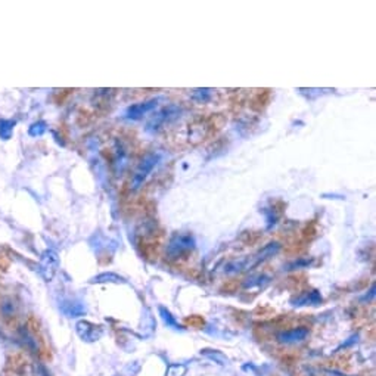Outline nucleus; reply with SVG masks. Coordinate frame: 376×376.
Listing matches in <instances>:
<instances>
[{
	"label": "nucleus",
	"mask_w": 376,
	"mask_h": 376,
	"mask_svg": "<svg viewBox=\"0 0 376 376\" xmlns=\"http://www.w3.org/2000/svg\"><path fill=\"white\" fill-rule=\"evenodd\" d=\"M159 316H161V319L167 325L168 328H173V329H179L180 326H179V323L176 320V317L170 313V310L166 308V307H159Z\"/></svg>",
	"instance_id": "15"
},
{
	"label": "nucleus",
	"mask_w": 376,
	"mask_h": 376,
	"mask_svg": "<svg viewBox=\"0 0 376 376\" xmlns=\"http://www.w3.org/2000/svg\"><path fill=\"white\" fill-rule=\"evenodd\" d=\"M196 240L194 235L191 233H174L173 236L170 237L167 244V248H166V254L168 255V258H179L183 254L189 252V251L195 250Z\"/></svg>",
	"instance_id": "2"
},
{
	"label": "nucleus",
	"mask_w": 376,
	"mask_h": 376,
	"mask_svg": "<svg viewBox=\"0 0 376 376\" xmlns=\"http://www.w3.org/2000/svg\"><path fill=\"white\" fill-rule=\"evenodd\" d=\"M186 373H187V366L186 364L174 363V364H170L168 366L164 376H184Z\"/></svg>",
	"instance_id": "17"
},
{
	"label": "nucleus",
	"mask_w": 376,
	"mask_h": 376,
	"mask_svg": "<svg viewBox=\"0 0 376 376\" xmlns=\"http://www.w3.org/2000/svg\"><path fill=\"white\" fill-rule=\"evenodd\" d=\"M159 103V98L149 99V100H145V102H139V103H133L130 106H127V110L124 111V118L127 120H131V121H136L143 118L146 114L152 112L153 110H156Z\"/></svg>",
	"instance_id": "5"
},
{
	"label": "nucleus",
	"mask_w": 376,
	"mask_h": 376,
	"mask_svg": "<svg viewBox=\"0 0 376 376\" xmlns=\"http://www.w3.org/2000/svg\"><path fill=\"white\" fill-rule=\"evenodd\" d=\"M212 95H214V90L212 89H205V87L204 89H195L191 93V99L198 102V103H205V102L211 100Z\"/></svg>",
	"instance_id": "12"
},
{
	"label": "nucleus",
	"mask_w": 376,
	"mask_h": 376,
	"mask_svg": "<svg viewBox=\"0 0 376 376\" xmlns=\"http://www.w3.org/2000/svg\"><path fill=\"white\" fill-rule=\"evenodd\" d=\"M46 130H47L46 123H44V121H37V123H34V124L28 128V133H30V136H33V138H39V136H42V135L46 133Z\"/></svg>",
	"instance_id": "18"
},
{
	"label": "nucleus",
	"mask_w": 376,
	"mask_h": 376,
	"mask_svg": "<svg viewBox=\"0 0 376 376\" xmlns=\"http://www.w3.org/2000/svg\"><path fill=\"white\" fill-rule=\"evenodd\" d=\"M159 161H161V153L159 152H151L142 158L139 166L136 167L135 173H133L131 181H130L131 191H138L142 187V184L148 179V176L152 173L153 168L158 166Z\"/></svg>",
	"instance_id": "1"
},
{
	"label": "nucleus",
	"mask_w": 376,
	"mask_h": 376,
	"mask_svg": "<svg viewBox=\"0 0 376 376\" xmlns=\"http://www.w3.org/2000/svg\"><path fill=\"white\" fill-rule=\"evenodd\" d=\"M321 303V295L317 291H306L292 300V306H317Z\"/></svg>",
	"instance_id": "9"
},
{
	"label": "nucleus",
	"mask_w": 376,
	"mask_h": 376,
	"mask_svg": "<svg viewBox=\"0 0 376 376\" xmlns=\"http://www.w3.org/2000/svg\"><path fill=\"white\" fill-rule=\"evenodd\" d=\"M75 332L84 342H96L103 336V328L92 321L78 320L75 323Z\"/></svg>",
	"instance_id": "6"
},
{
	"label": "nucleus",
	"mask_w": 376,
	"mask_h": 376,
	"mask_svg": "<svg viewBox=\"0 0 376 376\" xmlns=\"http://www.w3.org/2000/svg\"><path fill=\"white\" fill-rule=\"evenodd\" d=\"M2 313H3V316L8 319V317H12L15 313V307H14V303L11 301V300H6V301H3V304H2Z\"/></svg>",
	"instance_id": "19"
},
{
	"label": "nucleus",
	"mask_w": 376,
	"mask_h": 376,
	"mask_svg": "<svg viewBox=\"0 0 376 376\" xmlns=\"http://www.w3.org/2000/svg\"><path fill=\"white\" fill-rule=\"evenodd\" d=\"M14 125L15 121H12V120H3L0 123V138L3 140L11 139L12 131H14Z\"/></svg>",
	"instance_id": "16"
},
{
	"label": "nucleus",
	"mask_w": 376,
	"mask_h": 376,
	"mask_svg": "<svg viewBox=\"0 0 376 376\" xmlns=\"http://www.w3.org/2000/svg\"><path fill=\"white\" fill-rule=\"evenodd\" d=\"M59 268V255L53 250H46L40 257L39 273L46 282H52Z\"/></svg>",
	"instance_id": "4"
},
{
	"label": "nucleus",
	"mask_w": 376,
	"mask_h": 376,
	"mask_svg": "<svg viewBox=\"0 0 376 376\" xmlns=\"http://www.w3.org/2000/svg\"><path fill=\"white\" fill-rule=\"evenodd\" d=\"M89 282H90V283H125V279L121 278V276L117 275V273L105 272V273L96 275L95 278H92Z\"/></svg>",
	"instance_id": "11"
},
{
	"label": "nucleus",
	"mask_w": 376,
	"mask_h": 376,
	"mask_svg": "<svg viewBox=\"0 0 376 376\" xmlns=\"http://www.w3.org/2000/svg\"><path fill=\"white\" fill-rule=\"evenodd\" d=\"M279 251H280V244L279 242H270V244H267L255 255H252L251 258H247V268L255 267L257 264H260V263H263L265 260H268L270 257L276 255Z\"/></svg>",
	"instance_id": "8"
},
{
	"label": "nucleus",
	"mask_w": 376,
	"mask_h": 376,
	"mask_svg": "<svg viewBox=\"0 0 376 376\" xmlns=\"http://www.w3.org/2000/svg\"><path fill=\"white\" fill-rule=\"evenodd\" d=\"M201 354L205 356L209 360H212L214 363L220 364V366H226L229 363V359L219 350H204V351H201Z\"/></svg>",
	"instance_id": "13"
},
{
	"label": "nucleus",
	"mask_w": 376,
	"mask_h": 376,
	"mask_svg": "<svg viewBox=\"0 0 376 376\" xmlns=\"http://www.w3.org/2000/svg\"><path fill=\"white\" fill-rule=\"evenodd\" d=\"M308 329L306 326H298L293 329H288V331H282L279 332L276 339L280 344H286V345H292V344H300L303 341H306L308 336Z\"/></svg>",
	"instance_id": "7"
},
{
	"label": "nucleus",
	"mask_w": 376,
	"mask_h": 376,
	"mask_svg": "<svg viewBox=\"0 0 376 376\" xmlns=\"http://www.w3.org/2000/svg\"><path fill=\"white\" fill-rule=\"evenodd\" d=\"M61 310H62L68 317H78V316H83L84 313H86V307H84V304L78 303V301H71V300L65 301V303H62Z\"/></svg>",
	"instance_id": "10"
},
{
	"label": "nucleus",
	"mask_w": 376,
	"mask_h": 376,
	"mask_svg": "<svg viewBox=\"0 0 376 376\" xmlns=\"http://www.w3.org/2000/svg\"><path fill=\"white\" fill-rule=\"evenodd\" d=\"M268 283V278L264 275H257V276H251L245 282H244V288L245 289H252V288H261Z\"/></svg>",
	"instance_id": "14"
},
{
	"label": "nucleus",
	"mask_w": 376,
	"mask_h": 376,
	"mask_svg": "<svg viewBox=\"0 0 376 376\" xmlns=\"http://www.w3.org/2000/svg\"><path fill=\"white\" fill-rule=\"evenodd\" d=\"M180 112L181 108L179 105H167V106H164L163 110L156 111L151 117V120L146 124V131H151V133L158 131L161 127H164L167 123H171L173 120H176L180 115Z\"/></svg>",
	"instance_id": "3"
}]
</instances>
